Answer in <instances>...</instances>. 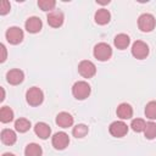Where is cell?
Segmentation results:
<instances>
[{
	"instance_id": "1",
	"label": "cell",
	"mask_w": 156,
	"mask_h": 156,
	"mask_svg": "<svg viewBox=\"0 0 156 156\" xmlns=\"http://www.w3.org/2000/svg\"><path fill=\"white\" fill-rule=\"evenodd\" d=\"M90 85L84 80H78L72 87V94L77 100H84L90 95Z\"/></svg>"
},
{
	"instance_id": "2",
	"label": "cell",
	"mask_w": 156,
	"mask_h": 156,
	"mask_svg": "<svg viewBox=\"0 0 156 156\" xmlns=\"http://www.w3.org/2000/svg\"><path fill=\"white\" fill-rule=\"evenodd\" d=\"M26 100L32 106H39L44 100V94L38 87H32L26 93Z\"/></svg>"
},
{
	"instance_id": "3",
	"label": "cell",
	"mask_w": 156,
	"mask_h": 156,
	"mask_svg": "<svg viewBox=\"0 0 156 156\" xmlns=\"http://www.w3.org/2000/svg\"><path fill=\"white\" fill-rule=\"evenodd\" d=\"M156 20L151 13H143L138 18V27L141 32H151L155 28Z\"/></svg>"
},
{
	"instance_id": "4",
	"label": "cell",
	"mask_w": 156,
	"mask_h": 156,
	"mask_svg": "<svg viewBox=\"0 0 156 156\" xmlns=\"http://www.w3.org/2000/svg\"><path fill=\"white\" fill-rule=\"evenodd\" d=\"M94 56L99 61H107L112 56V49L106 43H99L94 46Z\"/></svg>"
},
{
	"instance_id": "5",
	"label": "cell",
	"mask_w": 156,
	"mask_h": 156,
	"mask_svg": "<svg viewBox=\"0 0 156 156\" xmlns=\"http://www.w3.org/2000/svg\"><path fill=\"white\" fill-rule=\"evenodd\" d=\"M132 55L138 58V60H143L149 55V46L146 43L141 41V40H136L133 43L132 45Z\"/></svg>"
},
{
	"instance_id": "6",
	"label": "cell",
	"mask_w": 156,
	"mask_h": 156,
	"mask_svg": "<svg viewBox=\"0 0 156 156\" xmlns=\"http://www.w3.org/2000/svg\"><path fill=\"white\" fill-rule=\"evenodd\" d=\"M78 72L84 78H91L96 73V67H95V65L91 61L84 60V61L79 62V65H78Z\"/></svg>"
},
{
	"instance_id": "7",
	"label": "cell",
	"mask_w": 156,
	"mask_h": 156,
	"mask_svg": "<svg viewBox=\"0 0 156 156\" xmlns=\"http://www.w3.org/2000/svg\"><path fill=\"white\" fill-rule=\"evenodd\" d=\"M110 134L115 138H122L128 133V126L123 121H115L110 124Z\"/></svg>"
},
{
	"instance_id": "8",
	"label": "cell",
	"mask_w": 156,
	"mask_h": 156,
	"mask_svg": "<svg viewBox=\"0 0 156 156\" xmlns=\"http://www.w3.org/2000/svg\"><path fill=\"white\" fill-rule=\"evenodd\" d=\"M5 35H6V39H7V41L10 44L16 45V44H20L22 41V39H23V30L20 27H10L6 30Z\"/></svg>"
},
{
	"instance_id": "9",
	"label": "cell",
	"mask_w": 156,
	"mask_h": 156,
	"mask_svg": "<svg viewBox=\"0 0 156 156\" xmlns=\"http://www.w3.org/2000/svg\"><path fill=\"white\" fill-rule=\"evenodd\" d=\"M69 144V138L65 132H58L55 133L52 136V146L57 150H63L68 146Z\"/></svg>"
},
{
	"instance_id": "10",
	"label": "cell",
	"mask_w": 156,
	"mask_h": 156,
	"mask_svg": "<svg viewBox=\"0 0 156 156\" xmlns=\"http://www.w3.org/2000/svg\"><path fill=\"white\" fill-rule=\"evenodd\" d=\"M46 20H48V23L50 27L58 28L63 23V13L60 10H52L51 12H49Z\"/></svg>"
},
{
	"instance_id": "11",
	"label": "cell",
	"mask_w": 156,
	"mask_h": 156,
	"mask_svg": "<svg viewBox=\"0 0 156 156\" xmlns=\"http://www.w3.org/2000/svg\"><path fill=\"white\" fill-rule=\"evenodd\" d=\"M23 78H24V74H23V72H22L21 69H18V68L10 69V71L7 72V74H6L7 82H9L10 84H12V85H17V84L22 83V82H23Z\"/></svg>"
},
{
	"instance_id": "12",
	"label": "cell",
	"mask_w": 156,
	"mask_h": 156,
	"mask_svg": "<svg viewBox=\"0 0 156 156\" xmlns=\"http://www.w3.org/2000/svg\"><path fill=\"white\" fill-rule=\"evenodd\" d=\"M26 29L29 32V33H38L41 27H43V23H41V20L39 17H29L27 21H26Z\"/></svg>"
},
{
	"instance_id": "13",
	"label": "cell",
	"mask_w": 156,
	"mask_h": 156,
	"mask_svg": "<svg viewBox=\"0 0 156 156\" xmlns=\"http://www.w3.org/2000/svg\"><path fill=\"white\" fill-rule=\"evenodd\" d=\"M116 113L121 119H129L133 116V108L129 104L122 102V104L118 105V107L116 110Z\"/></svg>"
},
{
	"instance_id": "14",
	"label": "cell",
	"mask_w": 156,
	"mask_h": 156,
	"mask_svg": "<svg viewBox=\"0 0 156 156\" xmlns=\"http://www.w3.org/2000/svg\"><path fill=\"white\" fill-rule=\"evenodd\" d=\"M34 132L40 139H48L51 134V128L45 122H38L34 127Z\"/></svg>"
},
{
	"instance_id": "15",
	"label": "cell",
	"mask_w": 156,
	"mask_h": 156,
	"mask_svg": "<svg viewBox=\"0 0 156 156\" xmlns=\"http://www.w3.org/2000/svg\"><path fill=\"white\" fill-rule=\"evenodd\" d=\"M56 124L62 128H68L73 124V117L68 112H60L56 116Z\"/></svg>"
},
{
	"instance_id": "16",
	"label": "cell",
	"mask_w": 156,
	"mask_h": 156,
	"mask_svg": "<svg viewBox=\"0 0 156 156\" xmlns=\"http://www.w3.org/2000/svg\"><path fill=\"white\" fill-rule=\"evenodd\" d=\"M94 18H95V22H96L98 24L104 26V24H106V23L110 22L111 15H110V12H108L106 9H100V10H98V11L95 12Z\"/></svg>"
},
{
	"instance_id": "17",
	"label": "cell",
	"mask_w": 156,
	"mask_h": 156,
	"mask_svg": "<svg viewBox=\"0 0 156 156\" xmlns=\"http://www.w3.org/2000/svg\"><path fill=\"white\" fill-rule=\"evenodd\" d=\"M113 43H115V46H116L117 49L123 50V49H127V48H128V45H129V43H130V39H129V37H128L127 34L121 33V34H117V35L115 37Z\"/></svg>"
},
{
	"instance_id": "18",
	"label": "cell",
	"mask_w": 156,
	"mask_h": 156,
	"mask_svg": "<svg viewBox=\"0 0 156 156\" xmlns=\"http://www.w3.org/2000/svg\"><path fill=\"white\" fill-rule=\"evenodd\" d=\"M17 140V136H16V133L11 129H4L1 132V141L6 145H12L15 144Z\"/></svg>"
},
{
	"instance_id": "19",
	"label": "cell",
	"mask_w": 156,
	"mask_h": 156,
	"mask_svg": "<svg viewBox=\"0 0 156 156\" xmlns=\"http://www.w3.org/2000/svg\"><path fill=\"white\" fill-rule=\"evenodd\" d=\"M41 154H43L41 147L35 143L28 144L24 149V155L26 156H41Z\"/></svg>"
},
{
	"instance_id": "20",
	"label": "cell",
	"mask_w": 156,
	"mask_h": 156,
	"mask_svg": "<svg viewBox=\"0 0 156 156\" xmlns=\"http://www.w3.org/2000/svg\"><path fill=\"white\" fill-rule=\"evenodd\" d=\"M13 119V111L9 107V106H4L0 110V121L2 123H7L11 122Z\"/></svg>"
},
{
	"instance_id": "21",
	"label": "cell",
	"mask_w": 156,
	"mask_h": 156,
	"mask_svg": "<svg viewBox=\"0 0 156 156\" xmlns=\"http://www.w3.org/2000/svg\"><path fill=\"white\" fill-rule=\"evenodd\" d=\"M15 128L20 133H26L30 128V122L28 119H26V118H18L15 122Z\"/></svg>"
},
{
	"instance_id": "22",
	"label": "cell",
	"mask_w": 156,
	"mask_h": 156,
	"mask_svg": "<svg viewBox=\"0 0 156 156\" xmlns=\"http://www.w3.org/2000/svg\"><path fill=\"white\" fill-rule=\"evenodd\" d=\"M89 132V128L80 123V124H77L76 127H73V130H72V134L76 136V138H84Z\"/></svg>"
},
{
	"instance_id": "23",
	"label": "cell",
	"mask_w": 156,
	"mask_h": 156,
	"mask_svg": "<svg viewBox=\"0 0 156 156\" xmlns=\"http://www.w3.org/2000/svg\"><path fill=\"white\" fill-rule=\"evenodd\" d=\"M145 116L150 119H156V101H150L146 104Z\"/></svg>"
},
{
	"instance_id": "24",
	"label": "cell",
	"mask_w": 156,
	"mask_h": 156,
	"mask_svg": "<svg viewBox=\"0 0 156 156\" xmlns=\"http://www.w3.org/2000/svg\"><path fill=\"white\" fill-rule=\"evenodd\" d=\"M144 134H145V138L154 139L156 136V123L147 122L145 126V129H144Z\"/></svg>"
},
{
	"instance_id": "25",
	"label": "cell",
	"mask_w": 156,
	"mask_h": 156,
	"mask_svg": "<svg viewBox=\"0 0 156 156\" xmlns=\"http://www.w3.org/2000/svg\"><path fill=\"white\" fill-rule=\"evenodd\" d=\"M56 2L55 0H39L38 1V6L43 10V11H52L54 7H55Z\"/></svg>"
},
{
	"instance_id": "26",
	"label": "cell",
	"mask_w": 156,
	"mask_h": 156,
	"mask_svg": "<svg viewBox=\"0 0 156 156\" xmlns=\"http://www.w3.org/2000/svg\"><path fill=\"white\" fill-rule=\"evenodd\" d=\"M145 126H146V123H145V121L144 119H141V118H134L133 121H132V123H130V127H132V129L134 130V132H143L144 129H145Z\"/></svg>"
},
{
	"instance_id": "27",
	"label": "cell",
	"mask_w": 156,
	"mask_h": 156,
	"mask_svg": "<svg viewBox=\"0 0 156 156\" xmlns=\"http://www.w3.org/2000/svg\"><path fill=\"white\" fill-rule=\"evenodd\" d=\"M10 2L7 0H1L0 1V15H6L10 11Z\"/></svg>"
},
{
	"instance_id": "28",
	"label": "cell",
	"mask_w": 156,
	"mask_h": 156,
	"mask_svg": "<svg viewBox=\"0 0 156 156\" xmlns=\"http://www.w3.org/2000/svg\"><path fill=\"white\" fill-rule=\"evenodd\" d=\"M0 51H1L0 61H1V62H4V61L6 60V48H5V45H4V44H1V45H0Z\"/></svg>"
},
{
	"instance_id": "29",
	"label": "cell",
	"mask_w": 156,
	"mask_h": 156,
	"mask_svg": "<svg viewBox=\"0 0 156 156\" xmlns=\"http://www.w3.org/2000/svg\"><path fill=\"white\" fill-rule=\"evenodd\" d=\"M2 156H15V155L13 154H10V152H5Z\"/></svg>"
}]
</instances>
